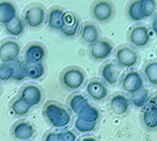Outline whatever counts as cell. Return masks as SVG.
<instances>
[{
	"mask_svg": "<svg viewBox=\"0 0 157 141\" xmlns=\"http://www.w3.org/2000/svg\"><path fill=\"white\" fill-rule=\"evenodd\" d=\"M148 99H150V91L145 87L139 92L130 96L132 105H134L136 108H144L147 103Z\"/></svg>",
	"mask_w": 157,
	"mask_h": 141,
	"instance_id": "f546056e",
	"label": "cell"
},
{
	"mask_svg": "<svg viewBox=\"0 0 157 141\" xmlns=\"http://www.w3.org/2000/svg\"><path fill=\"white\" fill-rule=\"evenodd\" d=\"M90 12L94 21L107 23L115 16L116 8L111 0H95L91 6Z\"/></svg>",
	"mask_w": 157,
	"mask_h": 141,
	"instance_id": "277c9868",
	"label": "cell"
},
{
	"mask_svg": "<svg viewBox=\"0 0 157 141\" xmlns=\"http://www.w3.org/2000/svg\"><path fill=\"white\" fill-rule=\"evenodd\" d=\"M44 141H77V136L73 130L49 131L44 136Z\"/></svg>",
	"mask_w": 157,
	"mask_h": 141,
	"instance_id": "cb8c5ba5",
	"label": "cell"
},
{
	"mask_svg": "<svg viewBox=\"0 0 157 141\" xmlns=\"http://www.w3.org/2000/svg\"><path fill=\"white\" fill-rule=\"evenodd\" d=\"M123 90L128 95H134L144 88V76L136 69H131L124 75L120 84Z\"/></svg>",
	"mask_w": 157,
	"mask_h": 141,
	"instance_id": "52a82bcc",
	"label": "cell"
},
{
	"mask_svg": "<svg viewBox=\"0 0 157 141\" xmlns=\"http://www.w3.org/2000/svg\"><path fill=\"white\" fill-rule=\"evenodd\" d=\"M114 52V45L107 38H101L99 41L89 47V56L93 61L102 62L111 58Z\"/></svg>",
	"mask_w": 157,
	"mask_h": 141,
	"instance_id": "8992f818",
	"label": "cell"
},
{
	"mask_svg": "<svg viewBox=\"0 0 157 141\" xmlns=\"http://www.w3.org/2000/svg\"><path fill=\"white\" fill-rule=\"evenodd\" d=\"M19 97L27 102L32 108H35L39 107L42 103L44 93L39 86L27 84V85L23 86L21 88V90L19 92Z\"/></svg>",
	"mask_w": 157,
	"mask_h": 141,
	"instance_id": "30bf717a",
	"label": "cell"
},
{
	"mask_svg": "<svg viewBox=\"0 0 157 141\" xmlns=\"http://www.w3.org/2000/svg\"><path fill=\"white\" fill-rule=\"evenodd\" d=\"M126 14H127L128 19L132 22H140L144 20L141 10H140L139 0H130L126 7Z\"/></svg>",
	"mask_w": 157,
	"mask_h": 141,
	"instance_id": "83f0119b",
	"label": "cell"
},
{
	"mask_svg": "<svg viewBox=\"0 0 157 141\" xmlns=\"http://www.w3.org/2000/svg\"><path fill=\"white\" fill-rule=\"evenodd\" d=\"M79 141H99V140H98V138L94 136H85V137H82V138H80Z\"/></svg>",
	"mask_w": 157,
	"mask_h": 141,
	"instance_id": "d6a6232c",
	"label": "cell"
},
{
	"mask_svg": "<svg viewBox=\"0 0 157 141\" xmlns=\"http://www.w3.org/2000/svg\"><path fill=\"white\" fill-rule=\"evenodd\" d=\"M109 105L113 114L117 116H125L129 113L132 103L130 97H128L126 93L115 92L109 98Z\"/></svg>",
	"mask_w": 157,
	"mask_h": 141,
	"instance_id": "8fae6325",
	"label": "cell"
},
{
	"mask_svg": "<svg viewBox=\"0 0 157 141\" xmlns=\"http://www.w3.org/2000/svg\"><path fill=\"white\" fill-rule=\"evenodd\" d=\"M115 62L121 69H130L136 67L141 60V56L138 51L131 46L128 45H120L115 49L114 52Z\"/></svg>",
	"mask_w": 157,
	"mask_h": 141,
	"instance_id": "3957f363",
	"label": "cell"
},
{
	"mask_svg": "<svg viewBox=\"0 0 157 141\" xmlns=\"http://www.w3.org/2000/svg\"><path fill=\"white\" fill-rule=\"evenodd\" d=\"M80 21L78 16L71 11H65L64 14V26L61 29L62 35L65 37H75L78 32H80Z\"/></svg>",
	"mask_w": 157,
	"mask_h": 141,
	"instance_id": "e0dca14e",
	"label": "cell"
},
{
	"mask_svg": "<svg viewBox=\"0 0 157 141\" xmlns=\"http://www.w3.org/2000/svg\"><path fill=\"white\" fill-rule=\"evenodd\" d=\"M86 72L79 66H68L62 71L60 83L67 91H75L81 87L86 81Z\"/></svg>",
	"mask_w": 157,
	"mask_h": 141,
	"instance_id": "7a4b0ae2",
	"label": "cell"
},
{
	"mask_svg": "<svg viewBox=\"0 0 157 141\" xmlns=\"http://www.w3.org/2000/svg\"><path fill=\"white\" fill-rule=\"evenodd\" d=\"M98 124L99 123H92V122H87V120L80 119L77 117V119L75 120L74 127L77 131L79 132H92L97 129Z\"/></svg>",
	"mask_w": 157,
	"mask_h": 141,
	"instance_id": "4dcf8cb0",
	"label": "cell"
},
{
	"mask_svg": "<svg viewBox=\"0 0 157 141\" xmlns=\"http://www.w3.org/2000/svg\"><path fill=\"white\" fill-rule=\"evenodd\" d=\"M67 103H68L69 109L73 113L78 114L86 104L89 103V100L81 93H74L68 98Z\"/></svg>",
	"mask_w": 157,
	"mask_h": 141,
	"instance_id": "4316f807",
	"label": "cell"
},
{
	"mask_svg": "<svg viewBox=\"0 0 157 141\" xmlns=\"http://www.w3.org/2000/svg\"><path fill=\"white\" fill-rule=\"evenodd\" d=\"M86 92L97 103H101L109 97L107 84L99 78H91L86 86Z\"/></svg>",
	"mask_w": 157,
	"mask_h": 141,
	"instance_id": "9c48e42d",
	"label": "cell"
},
{
	"mask_svg": "<svg viewBox=\"0 0 157 141\" xmlns=\"http://www.w3.org/2000/svg\"><path fill=\"white\" fill-rule=\"evenodd\" d=\"M121 67L114 61H106L100 67V76L109 86L117 85Z\"/></svg>",
	"mask_w": 157,
	"mask_h": 141,
	"instance_id": "5bb4252c",
	"label": "cell"
},
{
	"mask_svg": "<svg viewBox=\"0 0 157 141\" xmlns=\"http://www.w3.org/2000/svg\"><path fill=\"white\" fill-rule=\"evenodd\" d=\"M65 10L61 7H53L49 10L47 14V24L49 28L53 30H60L64 26Z\"/></svg>",
	"mask_w": 157,
	"mask_h": 141,
	"instance_id": "ac0fdd59",
	"label": "cell"
},
{
	"mask_svg": "<svg viewBox=\"0 0 157 141\" xmlns=\"http://www.w3.org/2000/svg\"><path fill=\"white\" fill-rule=\"evenodd\" d=\"M25 22H24V19L20 18L19 15L16 16L15 19L12 22H10L9 24L5 25V29L6 32L8 33L11 36H14V37H20L24 34L25 32Z\"/></svg>",
	"mask_w": 157,
	"mask_h": 141,
	"instance_id": "d4e9b609",
	"label": "cell"
},
{
	"mask_svg": "<svg viewBox=\"0 0 157 141\" xmlns=\"http://www.w3.org/2000/svg\"><path fill=\"white\" fill-rule=\"evenodd\" d=\"M25 77L30 79H40L46 74V66L44 63H26L24 62Z\"/></svg>",
	"mask_w": 157,
	"mask_h": 141,
	"instance_id": "7402d4cb",
	"label": "cell"
},
{
	"mask_svg": "<svg viewBox=\"0 0 157 141\" xmlns=\"http://www.w3.org/2000/svg\"><path fill=\"white\" fill-rule=\"evenodd\" d=\"M47 58V49L41 42H30L25 48L24 62L44 63Z\"/></svg>",
	"mask_w": 157,
	"mask_h": 141,
	"instance_id": "9a60e30c",
	"label": "cell"
},
{
	"mask_svg": "<svg viewBox=\"0 0 157 141\" xmlns=\"http://www.w3.org/2000/svg\"><path fill=\"white\" fill-rule=\"evenodd\" d=\"M26 26L29 28H39L47 22L46 10L40 5H33L26 8L23 15Z\"/></svg>",
	"mask_w": 157,
	"mask_h": 141,
	"instance_id": "ba28073f",
	"label": "cell"
},
{
	"mask_svg": "<svg viewBox=\"0 0 157 141\" xmlns=\"http://www.w3.org/2000/svg\"><path fill=\"white\" fill-rule=\"evenodd\" d=\"M127 39L132 47L136 49H144L151 42V32L144 24L134 25L128 32Z\"/></svg>",
	"mask_w": 157,
	"mask_h": 141,
	"instance_id": "5b68a950",
	"label": "cell"
},
{
	"mask_svg": "<svg viewBox=\"0 0 157 141\" xmlns=\"http://www.w3.org/2000/svg\"><path fill=\"white\" fill-rule=\"evenodd\" d=\"M142 74L152 87H157V60H151L142 67Z\"/></svg>",
	"mask_w": 157,
	"mask_h": 141,
	"instance_id": "603a6c76",
	"label": "cell"
},
{
	"mask_svg": "<svg viewBox=\"0 0 157 141\" xmlns=\"http://www.w3.org/2000/svg\"><path fill=\"white\" fill-rule=\"evenodd\" d=\"M141 120L146 129L156 130L157 129V110L151 107L150 104H146L143 108L141 114Z\"/></svg>",
	"mask_w": 157,
	"mask_h": 141,
	"instance_id": "ffe728a7",
	"label": "cell"
},
{
	"mask_svg": "<svg viewBox=\"0 0 157 141\" xmlns=\"http://www.w3.org/2000/svg\"><path fill=\"white\" fill-rule=\"evenodd\" d=\"M10 109H11L12 113L15 116H26L32 110V107L27 103L26 101H24L23 99H21L20 97L15 98L13 101L10 104Z\"/></svg>",
	"mask_w": 157,
	"mask_h": 141,
	"instance_id": "484cf974",
	"label": "cell"
},
{
	"mask_svg": "<svg viewBox=\"0 0 157 141\" xmlns=\"http://www.w3.org/2000/svg\"><path fill=\"white\" fill-rule=\"evenodd\" d=\"M77 117L80 119L87 120V122H92V123H99L100 118H101V112H100L99 108L91 104L89 102L88 104H86L85 107L81 109V111L77 114Z\"/></svg>",
	"mask_w": 157,
	"mask_h": 141,
	"instance_id": "44dd1931",
	"label": "cell"
},
{
	"mask_svg": "<svg viewBox=\"0 0 157 141\" xmlns=\"http://www.w3.org/2000/svg\"><path fill=\"white\" fill-rule=\"evenodd\" d=\"M42 116L53 128L63 129L71 123L72 115L69 111L56 101H48L42 108Z\"/></svg>",
	"mask_w": 157,
	"mask_h": 141,
	"instance_id": "6da1fadb",
	"label": "cell"
},
{
	"mask_svg": "<svg viewBox=\"0 0 157 141\" xmlns=\"http://www.w3.org/2000/svg\"><path fill=\"white\" fill-rule=\"evenodd\" d=\"M139 5L144 20L152 18L157 11V0H139Z\"/></svg>",
	"mask_w": 157,
	"mask_h": 141,
	"instance_id": "f1b7e54d",
	"label": "cell"
},
{
	"mask_svg": "<svg viewBox=\"0 0 157 141\" xmlns=\"http://www.w3.org/2000/svg\"><path fill=\"white\" fill-rule=\"evenodd\" d=\"M79 36L83 44L90 47L91 45L95 44L101 39V30L97 26V24L92 22H85L80 27Z\"/></svg>",
	"mask_w": 157,
	"mask_h": 141,
	"instance_id": "2e32d148",
	"label": "cell"
},
{
	"mask_svg": "<svg viewBox=\"0 0 157 141\" xmlns=\"http://www.w3.org/2000/svg\"><path fill=\"white\" fill-rule=\"evenodd\" d=\"M17 16L16 6L9 0L0 1V24L3 26L9 24Z\"/></svg>",
	"mask_w": 157,
	"mask_h": 141,
	"instance_id": "d6986e66",
	"label": "cell"
},
{
	"mask_svg": "<svg viewBox=\"0 0 157 141\" xmlns=\"http://www.w3.org/2000/svg\"><path fill=\"white\" fill-rule=\"evenodd\" d=\"M12 136L17 141H28L32 140L36 135V127L29 120L22 119L16 122L12 126Z\"/></svg>",
	"mask_w": 157,
	"mask_h": 141,
	"instance_id": "4fadbf2b",
	"label": "cell"
},
{
	"mask_svg": "<svg viewBox=\"0 0 157 141\" xmlns=\"http://www.w3.org/2000/svg\"><path fill=\"white\" fill-rule=\"evenodd\" d=\"M21 54V45L15 40H5L0 44V62L14 63Z\"/></svg>",
	"mask_w": 157,
	"mask_h": 141,
	"instance_id": "7c38bea8",
	"label": "cell"
},
{
	"mask_svg": "<svg viewBox=\"0 0 157 141\" xmlns=\"http://www.w3.org/2000/svg\"><path fill=\"white\" fill-rule=\"evenodd\" d=\"M0 93H1V86H0Z\"/></svg>",
	"mask_w": 157,
	"mask_h": 141,
	"instance_id": "836d02e7",
	"label": "cell"
},
{
	"mask_svg": "<svg viewBox=\"0 0 157 141\" xmlns=\"http://www.w3.org/2000/svg\"><path fill=\"white\" fill-rule=\"evenodd\" d=\"M151 27H152V30L155 35H157V14L154 15L152 20V23H151Z\"/></svg>",
	"mask_w": 157,
	"mask_h": 141,
	"instance_id": "1f68e13d",
	"label": "cell"
}]
</instances>
